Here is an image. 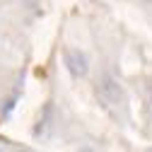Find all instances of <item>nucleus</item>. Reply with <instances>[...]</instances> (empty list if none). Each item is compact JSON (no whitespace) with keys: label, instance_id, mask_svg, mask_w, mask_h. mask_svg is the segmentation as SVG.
<instances>
[{"label":"nucleus","instance_id":"f257e3e1","mask_svg":"<svg viewBox=\"0 0 152 152\" xmlns=\"http://www.w3.org/2000/svg\"><path fill=\"white\" fill-rule=\"evenodd\" d=\"M97 97L106 106H116L123 102V87L113 75H102L97 82Z\"/></svg>","mask_w":152,"mask_h":152},{"label":"nucleus","instance_id":"f03ea898","mask_svg":"<svg viewBox=\"0 0 152 152\" xmlns=\"http://www.w3.org/2000/svg\"><path fill=\"white\" fill-rule=\"evenodd\" d=\"M63 65L65 70L72 75V77H85V75L89 72V61L87 56L77 48H65L63 51Z\"/></svg>","mask_w":152,"mask_h":152},{"label":"nucleus","instance_id":"7ed1b4c3","mask_svg":"<svg viewBox=\"0 0 152 152\" xmlns=\"http://www.w3.org/2000/svg\"><path fill=\"white\" fill-rule=\"evenodd\" d=\"M147 109H150V113H152V87H150V92H147Z\"/></svg>","mask_w":152,"mask_h":152},{"label":"nucleus","instance_id":"20e7f679","mask_svg":"<svg viewBox=\"0 0 152 152\" xmlns=\"http://www.w3.org/2000/svg\"><path fill=\"white\" fill-rule=\"evenodd\" d=\"M80 152H97V150H92V147H82Z\"/></svg>","mask_w":152,"mask_h":152},{"label":"nucleus","instance_id":"39448f33","mask_svg":"<svg viewBox=\"0 0 152 152\" xmlns=\"http://www.w3.org/2000/svg\"><path fill=\"white\" fill-rule=\"evenodd\" d=\"M0 152H3V145H0Z\"/></svg>","mask_w":152,"mask_h":152},{"label":"nucleus","instance_id":"423d86ee","mask_svg":"<svg viewBox=\"0 0 152 152\" xmlns=\"http://www.w3.org/2000/svg\"><path fill=\"white\" fill-rule=\"evenodd\" d=\"M150 152H152V147H150Z\"/></svg>","mask_w":152,"mask_h":152}]
</instances>
